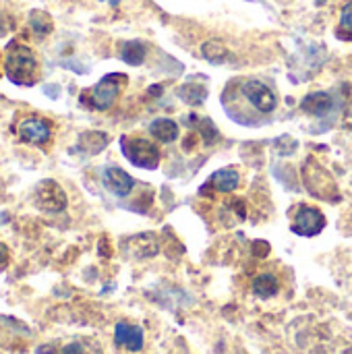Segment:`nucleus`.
Here are the masks:
<instances>
[{"mask_svg": "<svg viewBox=\"0 0 352 354\" xmlns=\"http://www.w3.org/2000/svg\"><path fill=\"white\" fill-rule=\"evenodd\" d=\"M4 71L10 83L19 87H31L37 81V58L33 50L19 41L12 39L6 46V58H4Z\"/></svg>", "mask_w": 352, "mask_h": 354, "instance_id": "1", "label": "nucleus"}, {"mask_svg": "<svg viewBox=\"0 0 352 354\" xmlns=\"http://www.w3.org/2000/svg\"><path fill=\"white\" fill-rule=\"evenodd\" d=\"M124 85H127V75L110 73L104 79H100L91 89L83 91L81 102L93 110H110L116 104V100L120 97Z\"/></svg>", "mask_w": 352, "mask_h": 354, "instance_id": "2", "label": "nucleus"}, {"mask_svg": "<svg viewBox=\"0 0 352 354\" xmlns=\"http://www.w3.org/2000/svg\"><path fill=\"white\" fill-rule=\"evenodd\" d=\"M303 183L307 187V191L322 201H340V191L338 185L334 180V176L330 174V170H326L315 158H309L303 166Z\"/></svg>", "mask_w": 352, "mask_h": 354, "instance_id": "3", "label": "nucleus"}, {"mask_svg": "<svg viewBox=\"0 0 352 354\" xmlns=\"http://www.w3.org/2000/svg\"><path fill=\"white\" fill-rule=\"evenodd\" d=\"M120 149L124 153V158L137 166V168H143V170H156L160 166V160H162V153H160V147L149 141V139H143V137H131V135H124L120 139Z\"/></svg>", "mask_w": 352, "mask_h": 354, "instance_id": "4", "label": "nucleus"}, {"mask_svg": "<svg viewBox=\"0 0 352 354\" xmlns=\"http://www.w3.org/2000/svg\"><path fill=\"white\" fill-rule=\"evenodd\" d=\"M241 95L259 112V114H272L278 108V97L276 91L259 81V79H247L241 83Z\"/></svg>", "mask_w": 352, "mask_h": 354, "instance_id": "5", "label": "nucleus"}, {"mask_svg": "<svg viewBox=\"0 0 352 354\" xmlns=\"http://www.w3.org/2000/svg\"><path fill=\"white\" fill-rule=\"evenodd\" d=\"M33 203H35V207L41 209V212L60 214V212L66 209L68 199H66L64 189H62L56 180L46 178V180H41V183L35 185V189H33Z\"/></svg>", "mask_w": 352, "mask_h": 354, "instance_id": "6", "label": "nucleus"}, {"mask_svg": "<svg viewBox=\"0 0 352 354\" xmlns=\"http://www.w3.org/2000/svg\"><path fill=\"white\" fill-rule=\"evenodd\" d=\"M15 133L23 143L37 147H44L52 141V124L48 118L41 116H25L23 120L17 122Z\"/></svg>", "mask_w": 352, "mask_h": 354, "instance_id": "7", "label": "nucleus"}, {"mask_svg": "<svg viewBox=\"0 0 352 354\" xmlns=\"http://www.w3.org/2000/svg\"><path fill=\"white\" fill-rule=\"evenodd\" d=\"M326 228V216L313 205H299L290 218V230L299 236H317Z\"/></svg>", "mask_w": 352, "mask_h": 354, "instance_id": "8", "label": "nucleus"}, {"mask_svg": "<svg viewBox=\"0 0 352 354\" xmlns=\"http://www.w3.org/2000/svg\"><path fill=\"white\" fill-rule=\"evenodd\" d=\"M122 251L131 259H149V257L158 255L160 243H158L156 234H151V232L135 234V236H129L122 241Z\"/></svg>", "mask_w": 352, "mask_h": 354, "instance_id": "9", "label": "nucleus"}, {"mask_svg": "<svg viewBox=\"0 0 352 354\" xmlns=\"http://www.w3.org/2000/svg\"><path fill=\"white\" fill-rule=\"evenodd\" d=\"M336 108H338V100L330 91H313V93L305 95L303 102H301V110L305 114L317 116V118L330 116Z\"/></svg>", "mask_w": 352, "mask_h": 354, "instance_id": "10", "label": "nucleus"}, {"mask_svg": "<svg viewBox=\"0 0 352 354\" xmlns=\"http://www.w3.org/2000/svg\"><path fill=\"white\" fill-rule=\"evenodd\" d=\"M102 183H104L106 191H110L116 197H127L135 189V178L129 172H124L122 168H116V166H108L102 172Z\"/></svg>", "mask_w": 352, "mask_h": 354, "instance_id": "11", "label": "nucleus"}, {"mask_svg": "<svg viewBox=\"0 0 352 354\" xmlns=\"http://www.w3.org/2000/svg\"><path fill=\"white\" fill-rule=\"evenodd\" d=\"M37 354H102V351L89 338H71L64 342L46 344L37 351Z\"/></svg>", "mask_w": 352, "mask_h": 354, "instance_id": "12", "label": "nucleus"}, {"mask_svg": "<svg viewBox=\"0 0 352 354\" xmlns=\"http://www.w3.org/2000/svg\"><path fill=\"white\" fill-rule=\"evenodd\" d=\"M114 342L118 348H124L129 353H139L143 348V330L129 322H120L114 328Z\"/></svg>", "mask_w": 352, "mask_h": 354, "instance_id": "13", "label": "nucleus"}, {"mask_svg": "<svg viewBox=\"0 0 352 354\" xmlns=\"http://www.w3.org/2000/svg\"><path fill=\"white\" fill-rule=\"evenodd\" d=\"M241 183V174L237 168H222L218 172H214L207 183H205V189L203 191H212V193H232Z\"/></svg>", "mask_w": 352, "mask_h": 354, "instance_id": "14", "label": "nucleus"}, {"mask_svg": "<svg viewBox=\"0 0 352 354\" xmlns=\"http://www.w3.org/2000/svg\"><path fill=\"white\" fill-rule=\"evenodd\" d=\"M149 133L158 139V141H164V143H170L178 137L180 129L178 124L172 120V118H158L149 124Z\"/></svg>", "mask_w": 352, "mask_h": 354, "instance_id": "15", "label": "nucleus"}, {"mask_svg": "<svg viewBox=\"0 0 352 354\" xmlns=\"http://www.w3.org/2000/svg\"><path fill=\"white\" fill-rule=\"evenodd\" d=\"M108 135L106 133H98V131H89V133H83L81 137H79V143H77V147L81 149V151H85L87 156H95V153H100L106 145H108Z\"/></svg>", "mask_w": 352, "mask_h": 354, "instance_id": "16", "label": "nucleus"}, {"mask_svg": "<svg viewBox=\"0 0 352 354\" xmlns=\"http://www.w3.org/2000/svg\"><path fill=\"white\" fill-rule=\"evenodd\" d=\"M253 295L255 297H259V299H272V297H276L278 295V290H280V282H278V278L276 276H272V274H261V276H257L255 280H253Z\"/></svg>", "mask_w": 352, "mask_h": 354, "instance_id": "17", "label": "nucleus"}, {"mask_svg": "<svg viewBox=\"0 0 352 354\" xmlns=\"http://www.w3.org/2000/svg\"><path fill=\"white\" fill-rule=\"evenodd\" d=\"M145 56H147V48H145L143 41H124V44H122L120 58H122L127 64L139 66V64H143Z\"/></svg>", "mask_w": 352, "mask_h": 354, "instance_id": "18", "label": "nucleus"}, {"mask_svg": "<svg viewBox=\"0 0 352 354\" xmlns=\"http://www.w3.org/2000/svg\"><path fill=\"white\" fill-rule=\"evenodd\" d=\"M29 27L37 37H46L54 29V23H52V17L48 12L35 8V10L29 12Z\"/></svg>", "mask_w": 352, "mask_h": 354, "instance_id": "19", "label": "nucleus"}, {"mask_svg": "<svg viewBox=\"0 0 352 354\" xmlns=\"http://www.w3.org/2000/svg\"><path fill=\"white\" fill-rule=\"evenodd\" d=\"M178 97L185 100L191 106L201 104L207 97V87L205 85H195V83H187L183 87H178Z\"/></svg>", "mask_w": 352, "mask_h": 354, "instance_id": "20", "label": "nucleus"}, {"mask_svg": "<svg viewBox=\"0 0 352 354\" xmlns=\"http://www.w3.org/2000/svg\"><path fill=\"white\" fill-rule=\"evenodd\" d=\"M336 37L342 41H352V0H349L340 10V21L336 27Z\"/></svg>", "mask_w": 352, "mask_h": 354, "instance_id": "21", "label": "nucleus"}, {"mask_svg": "<svg viewBox=\"0 0 352 354\" xmlns=\"http://www.w3.org/2000/svg\"><path fill=\"white\" fill-rule=\"evenodd\" d=\"M201 52H203V56H205L210 62H214V64H218V62L222 64V62H226V60L230 58L228 48H226L222 41H216V39H212V41L203 44Z\"/></svg>", "mask_w": 352, "mask_h": 354, "instance_id": "22", "label": "nucleus"}, {"mask_svg": "<svg viewBox=\"0 0 352 354\" xmlns=\"http://www.w3.org/2000/svg\"><path fill=\"white\" fill-rule=\"evenodd\" d=\"M191 127H195L199 131V135L203 137L205 143H214L218 139V131L214 129V124L207 120V118H197V116H191Z\"/></svg>", "mask_w": 352, "mask_h": 354, "instance_id": "23", "label": "nucleus"}, {"mask_svg": "<svg viewBox=\"0 0 352 354\" xmlns=\"http://www.w3.org/2000/svg\"><path fill=\"white\" fill-rule=\"evenodd\" d=\"M8 261H10V251H8V247L4 243H0V272L6 270Z\"/></svg>", "mask_w": 352, "mask_h": 354, "instance_id": "24", "label": "nucleus"}, {"mask_svg": "<svg viewBox=\"0 0 352 354\" xmlns=\"http://www.w3.org/2000/svg\"><path fill=\"white\" fill-rule=\"evenodd\" d=\"M106 2H110V4H114V6H116V4H118L120 0H106Z\"/></svg>", "mask_w": 352, "mask_h": 354, "instance_id": "25", "label": "nucleus"}]
</instances>
